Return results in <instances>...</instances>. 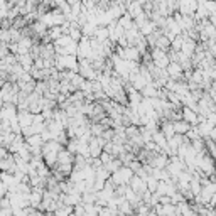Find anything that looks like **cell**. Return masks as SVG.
I'll return each mask as SVG.
<instances>
[{
  "label": "cell",
  "instance_id": "obj_1",
  "mask_svg": "<svg viewBox=\"0 0 216 216\" xmlns=\"http://www.w3.org/2000/svg\"><path fill=\"white\" fill-rule=\"evenodd\" d=\"M184 115H186V120H191V123H196V115L193 111H189L187 108L184 110Z\"/></svg>",
  "mask_w": 216,
  "mask_h": 216
}]
</instances>
